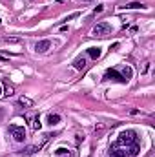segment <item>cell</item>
Wrapping results in <instances>:
<instances>
[{
  "instance_id": "ba28073f",
  "label": "cell",
  "mask_w": 155,
  "mask_h": 157,
  "mask_svg": "<svg viewBox=\"0 0 155 157\" xmlns=\"http://www.w3.org/2000/svg\"><path fill=\"white\" fill-rule=\"evenodd\" d=\"M18 104L24 106V108H31V106H33V101L28 99V97H20V99H18Z\"/></svg>"
},
{
  "instance_id": "8fae6325",
  "label": "cell",
  "mask_w": 155,
  "mask_h": 157,
  "mask_svg": "<svg viewBox=\"0 0 155 157\" xmlns=\"http://www.w3.org/2000/svg\"><path fill=\"white\" fill-rule=\"evenodd\" d=\"M124 7H126V9H142L144 6H142L141 2H130V4H126Z\"/></svg>"
},
{
  "instance_id": "d6986e66",
  "label": "cell",
  "mask_w": 155,
  "mask_h": 157,
  "mask_svg": "<svg viewBox=\"0 0 155 157\" xmlns=\"http://www.w3.org/2000/svg\"><path fill=\"white\" fill-rule=\"evenodd\" d=\"M78 2H82V4H88V2H93V0H78Z\"/></svg>"
},
{
  "instance_id": "7a4b0ae2",
  "label": "cell",
  "mask_w": 155,
  "mask_h": 157,
  "mask_svg": "<svg viewBox=\"0 0 155 157\" xmlns=\"http://www.w3.org/2000/svg\"><path fill=\"white\" fill-rule=\"evenodd\" d=\"M95 37H106V35H110L112 33V26L108 24V22H99L95 28H93V31H91Z\"/></svg>"
},
{
  "instance_id": "8992f818",
  "label": "cell",
  "mask_w": 155,
  "mask_h": 157,
  "mask_svg": "<svg viewBox=\"0 0 155 157\" xmlns=\"http://www.w3.org/2000/svg\"><path fill=\"white\" fill-rule=\"evenodd\" d=\"M88 55H89L91 59H99V57L102 55V49H100V48H89V49H88Z\"/></svg>"
},
{
  "instance_id": "9a60e30c",
  "label": "cell",
  "mask_w": 155,
  "mask_h": 157,
  "mask_svg": "<svg viewBox=\"0 0 155 157\" xmlns=\"http://www.w3.org/2000/svg\"><path fill=\"white\" fill-rule=\"evenodd\" d=\"M33 128H35V130H39L40 128V119L39 117H35V121H33Z\"/></svg>"
},
{
  "instance_id": "ac0fdd59",
  "label": "cell",
  "mask_w": 155,
  "mask_h": 157,
  "mask_svg": "<svg viewBox=\"0 0 155 157\" xmlns=\"http://www.w3.org/2000/svg\"><path fill=\"white\" fill-rule=\"evenodd\" d=\"M75 17H78V13H71L70 17H66V20H71V18H75Z\"/></svg>"
},
{
  "instance_id": "6da1fadb",
  "label": "cell",
  "mask_w": 155,
  "mask_h": 157,
  "mask_svg": "<svg viewBox=\"0 0 155 157\" xmlns=\"http://www.w3.org/2000/svg\"><path fill=\"white\" fill-rule=\"evenodd\" d=\"M135 141H139V139H137V133H135L133 130H122V132L119 133V139H117L119 144H126V146L133 144Z\"/></svg>"
},
{
  "instance_id": "277c9868",
  "label": "cell",
  "mask_w": 155,
  "mask_h": 157,
  "mask_svg": "<svg viewBox=\"0 0 155 157\" xmlns=\"http://www.w3.org/2000/svg\"><path fill=\"white\" fill-rule=\"evenodd\" d=\"M49 48H51V40H47V39L39 40V42L35 44V51H37V53H46Z\"/></svg>"
},
{
  "instance_id": "5b68a950",
  "label": "cell",
  "mask_w": 155,
  "mask_h": 157,
  "mask_svg": "<svg viewBox=\"0 0 155 157\" xmlns=\"http://www.w3.org/2000/svg\"><path fill=\"white\" fill-rule=\"evenodd\" d=\"M104 78H106V80L113 78V80H119V82H126V78L122 77L117 70H108V71H106V75H104Z\"/></svg>"
},
{
  "instance_id": "9c48e42d",
  "label": "cell",
  "mask_w": 155,
  "mask_h": 157,
  "mask_svg": "<svg viewBox=\"0 0 155 157\" xmlns=\"http://www.w3.org/2000/svg\"><path fill=\"white\" fill-rule=\"evenodd\" d=\"M59 122H60V115H57V113H49L47 115V124L53 126V124H59Z\"/></svg>"
},
{
  "instance_id": "ffe728a7",
  "label": "cell",
  "mask_w": 155,
  "mask_h": 157,
  "mask_svg": "<svg viewBox=\"0 0 155 157\" xmlns=\"http://www.w3.org/2000/svg\"><path fill=\"white\" fill-rule=\"evenodd\" d=\"M0 95H2V84H0Z\"/></svg>"
},
{
  "instance_id": "30bf717a",
  "label": "cell",
  "mask_w": 155,
  "mask_h": 157,
  "mask_svg": "<svg viewBox=\"0 0 155 157\" xmlns=\"http://www.w3.org/2000/svg\"><path fill=\"white\" fill-rule=\"evenodd\" d=\"M131 148H130V155H139V152H141V148H139V141H135L133 144H130Z\"/></svg>"
},
{
  "instance_id": "4fadbf2b",
  "label": "cell",
  "mask_w": 155,
  "mask_h": 157,
  "mask_svg": "<svg viewBox=\"0 0 155 157\" xmlns=\"http://www.w3.org/2000/svg\"><path fill=\"white\" fill-rule=\"evenodd\" d=\"M120 75L126 78V82H128V80L131 78V68H128V66H126V68H122V73H120Z\"/></svg>"
},
{
  "instance_id": "5bb4252c",
  "label": "cell",
  "mask_w": 155,
  "mask_h": 157,
  "mask_svg": "<svg viewBox=\"0 0 155 157\" xmlns=\"http://www.w3.org/2000/svg\"><path fill=\"white\" fill-rule=\"evenodd\" d=\"M4 95H13V86L6 84V91H4Z\"/></svg>"
},
{
  "instance_id": "3957f363",
  "label": "cell",
  "mask_w": 155,
  "mask_h": 157,
  "mask_svg": "<svg viewBox=\"0 0 155 157\" xmlns=\"http://www.w3.org/2000/svg\"><path fill=\"white\" fill-rule=\"evenodd\" d=\"M9 132H11V135H13V139L17 143H24V139H26L24 126H9Z\"/></svg>"
},
{
  "instance_id": "e0dca14e",
  "label": "cell",
  "mask_w": 155,
  "mask_h": 157,
  "mask_svg": "<svg viewBox=\"0 0 155 157\" xmlns=\"http://www.w3.org/2000/svg\"><path fill=\"white\" fill-rule=\"evenodd\" d=\"M102 9H104V6H97V7H95V11H93V13H95V15H97V13H100V11H102Z\"/></svg>"
},
{
  "instance_id": "2e32d148",
  "label": "cell",
  "mask_w": 155,
  "mask_h": 157,
  "mask_svg": "<svg viewBox=\"0 0 155 157\" xmlns=\"http://www.w3.org/2000/svg\"><path fill=\"white\" fill-rule=\"evenodd\" d=\"M39 148L37 146H29V148H26V154H33V152H37Z\"/></svg>"
},
{
  "instance_id": "7c38bea8",
  "label": "cell",
  "mask_w": 155,
  "mask_h": 157,
  "mask_svg": "<svg viewBox=\"0 0 155 157\" xmlns=\"http://www.w3.org/2000/svg\"><path fill=\"white\" fill-rule=\"evenodd\" d=\"M110 157H128V154H126V150H112Z\"/></svg>"
},
{
  "instance_id": "52a82bcc",
  "label": "cell",
  "mask_w": 155,
  "mask_h": 157,
  "mask_svg": "<svg viewBox=\"0 0 155 157\" xmlns=\"http://www.w3.org/2000/svg\"><path fill=\"white\" fill-rule=\"evenodd\" d=\"M73 68H75V70H84V68H86V59H84V57H78V59H75Z\"/></svg>"
}]
</instances>
